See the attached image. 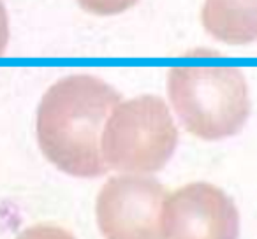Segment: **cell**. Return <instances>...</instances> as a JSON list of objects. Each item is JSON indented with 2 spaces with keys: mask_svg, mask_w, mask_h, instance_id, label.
<instances>
[{
  "mask_svg": "<svg viewBox=\"0 0 257 239\" xmlns=\"http://www.w3.org/2000/svg\"><path fill=\"white\" fill-rule=\"evenodd\" d=\"M9 43V16L6 11L4 2L0 0V57L4 55Z\"/></svg>",
  "mask_w": 257,
  "mask_h": 239,
  "instance_id": "9",
  "label": "cell"
},
{
  "mask_svg": "<svg viewBox=\"0 0 257 239\" xmlns=\"http://www.w3.org/2000/svg\"><path fill=\"white\" fill-rule=\"evenodd\" d=\"M168 95L187 132L206 141L236 136L250 113L245 76L232 65H176Z\"/></svg>",
  "mask_w": 257,
  "mask_h": 239,
  "instance_id": "2",
  "label": "cell"
},
{
  "mask_svg": "<svg viewBox=\"0 0 257 239\" xmlns=\"http://www.w3.org/2000/svg\"><path fill=\"white\" fill-rule=\"evenodd\" d=\"M140 0H78V4L86 13L97 16H114L128 11L138 4Z\"/></svg>",
  "mask_w": 257,
  "mask_h": 239,
  "instance_id": "7",
  "label": "cell"
},
{
  "mask_svg": "<svg viewBox=\"0 0 257 239\" xmlns=\"http://www.w3.org/2000/svg\"><path fill=\"white\" fill-rule=\"evenodd\" d=\"M16 239H76V237L62 227L43 223V225H34V227L25 228Z\"/></svg>",
  "mask_w": 257,
  "mask_h": 239,
  "instance_id": "8",
  "label": "cell"
},
{
  "mask_svg": "<svg viewBox=\"0 0 257 239\" xmlns=\"http://www.w3.org/2000/svg\"><path fill=\"white\" fill-rule=\"evenodd\" d=\"M201 20L220 43L241 46L257 41V0H204Z\"/></svg>",
  "mask_w": 257,
  "mask_h": 239,
  "instance_id": "6",
  "label": "cell"
},
{
  "mask_svg": "<svg viewBox=\"0 0 257 239\" xmlns=\"http://www.w3.org/2000/svg\"><path fill=\"white\" fill-rule=\"evenodd\" d=\"M120 102V93L100 78H62L37 107L36 134L43 155L69 176L106 174L109 169L102 157V134Z\"/></svg>",
  "mask_w": 257,
  "mask_h": 239,
  "instance_id": "1",
  "label": "cell"
},
{
  "mask_svg": "<svg viewBox=\"0 0 257 239\" xmlns=\"http://www.w3.org/2000/svg\"><path fill=\"white\" fill-rule=\"evenodd\" d=\"M166 188L147 174H120L100 188L95 216L104 239H164Z\"/></svg>",
  "mask_w": 257,
  "mask_h": 239,
  "instance_id": "4",
  "label": "cell"
},
{
  "mask_svg": "<svg viewBox=\"0 0 257 239\" xmlns=\"http://www.w3.org/2000/svg\"><path fill=\"white\" fill-rule=\"evenodd\" d=\"M178 144V129L168 104L155 95L120 102L102 134L107 169L123 174H154L166 167Z\"/></svg>",
  "mask_w": 257,
  "mask_h": 239,
  "instance_id": "3",
  "label": "cell"
},
{
  "mask_svg": "<svg viewBox=\"0 0 257 239\" xmlns=\"http://www.w3.org/2000/svg\"><path fill=\"white\" fill-rule=\"evenodd\" d=\"M162 234L164 239H239V214L218 186L189 183L166 199Z\"/></svg>",
  "mask_w": 257,
  "mask_h": 239,
  "instance_id": "5",
  "label": "cell"
}]
</instances>
